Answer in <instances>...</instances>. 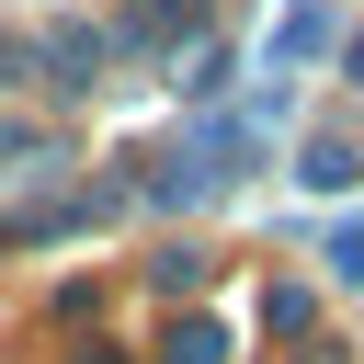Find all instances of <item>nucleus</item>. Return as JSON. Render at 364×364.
<instances>
[{
	"label": "nucleus",
	"mask_w": 364,
	"mask_h": 364,
	"mask_svg": "<svg viewBox=\"0 0 364 364\" xmlns=\"http://www.w3.org/2000/svg\"><path fill=\"white\" fill-rule=\"evenodd\" d=\"M296 182H307V193H353V182H364V159H353L341 136H307V159H296Z\"/></svg>",
	"instance_id": "2"
},
{
	"label": "nucleus",
	"mask_w": 364,
	"mask_h": 364,
	"mask_svg": "<svg viewBox=\"0 0 364 364\" xmlns=\"http://www.w3.org/2000/svg\"><path fill=\"white\" fill-rule=\"evenodd\" d=\"M318 46H330V11H318V0H296V11L273 23V68H307Z\"/></svg>",
	"instance_id": "1"
},
{
	"label": "nucleus",
	"mask_w": 364,
	"mask_h": 364,
	"mask_svg": "<svg viewBox=\"0 0 364 364\" xmlns=\"http://www.w3.org/2000/svg\"><path fill=\"white\" fill-rule=\"evenodd\" d=\"M216 353H228L216 318H182V330H171V364H216Z\"/></svg>",
	"instance_id": "3"
}]
</instances>
